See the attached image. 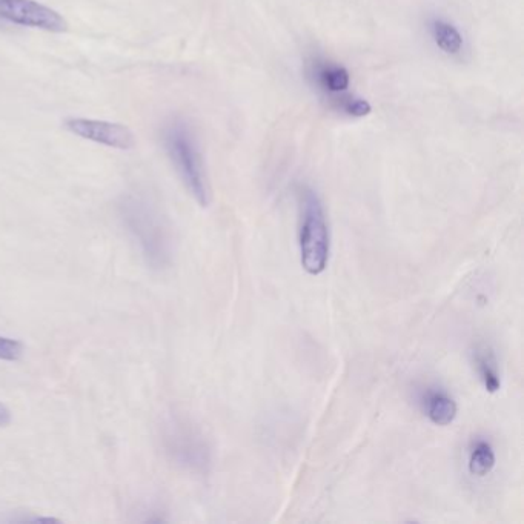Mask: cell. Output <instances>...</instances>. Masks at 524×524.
<instances>
[{"mask_svg": "<svg viewBox=\"0 0 524 524\" xmlns=\"http://www.w3.org/2000/svg\"><path fill=\"white\" fill-rule=\"evenodd\" d=\"M0 20L48 33H64L68 28L59 11L37 0H0Z\"/></svg>", "mask_w": 524, "mask_h": 524, "instance_id": "cell-4", "label": "cell"}, {"mask_svg": "<svg viewBox=\"0 0 524 524\" xmlns=\"http://www.w3.org/2000/svg\"><path fill=\"white\" fill-rule=\"evenodd\" d=\"M428 30L435 47L446 56H461L465 51V36L451 20L445 17H432L429 20Z\"/></svg>", "mask_w": 524, "mask_h": 524, "instance_id": "cell-9", "label": "cell"}, {"mask_svg": "<svg viewBox=\"0 0 524 524\" xmlns=\"http://www.w3.org/2000/svg\"><path fill=\"white\" fill-rule=\"evenodd\" d=\"M306 74L312 87L328 99L331 105L339 102L351 88V73L348 68L323 56H314L308 60Z\"/></svg>", "mask_w": 524, "mask_h": 524, "instance_id": "cell-6", "label": "cell"}, {"mask_svg": "<svg viewBox=\"0 0 524 524\" xmlns=\"http://www.w3.org/2000/svg\"><path fill=\"white\" fill-rule=\"evenodd\" d=\"M423 412L434 425L448 426L457 417V403L449 392L442 388H426L420 397Z\"/></svg>", "mask_w": 524, "mask_h": 524, "instance_id": "cell-8", "label": "cell"}, {"mask_svg": "<svg viewBox=\"0 0 524 524\" xmlns=\"http://www.w3.org/2000/svg\"><path fill=\"white\" fill-rule=\"evenodd\" d=\"M65 128L80 139L90 140L116 150H131L136 143L133 131L122 123L73 117L65 122Z\"/></svg>", "mask_w": 524, "mask_h": 524, "instance_id": "cell-5", "label": "cell"}, {"mask_svg": "<svg viewBox=\"0 0 524 524\" xmlns=\"http://www.w3.org/2000/svg\"><path fill=\"white\" fill-rule=\"evenodd\" d=\"M162 142L186 190L200 206L206 208L211 203V188L193 128L183 119L170 120L163 127Z\"/></svg>", "mask_w": 524, "mask_h": 524, "instance_id": "cell-1", "label": "cell"}, {"mask_svg": "<svg viewBox=\"0 0 524 524\" xmlns=\"http://www.w3.org/2000/svg\"><path fill=\"white\" fill-rule=\"evenodd\" d=\"M11 423V411L4 405L0 403V428L8 426Z\"/></svg>", "mask_w": 524, "mask_h": 524, "instance_id": "cell-14", "label": "cell"}, {"mask_svg": "<svg viewBox=\"0 0 524 524\" xmlns=\"http://www.w3.org/2000/svg\"><path fill=\"white\" fill-rule=\"evenodd\" d=\"M332 108L337 113L345 114V116L351 117V119H362V117L369 116L372 111L371 103L368 100L351 93L343 96L339 102H335Z\"/></svg>", "mask_w": 524, "mask_h": 524, "instance_id": "cell-12", "label": "cell"}, {"mask_svg": "<svg viewBox=\"0 0 524 524\" xmlns=\"http://www.w3.org/2000/svg\"><path fill=\"white\" fill-rule=\"evenodd\" d=\"M166 449L185 468L203 471L209 463V452L203 438L190 426L176 423L168 429Z\"/></svg>", "mask_w": 524, "mask_h": 524, "instance_id": "cell-7", "label": "cell"}, {"mask_svg": "<svg viewBox=\"0 0 524 524\" xmlns=\"http://www.w3.org/2000/svg\"><path fill=\"white\" fill-rule=\"evenodd\" d=\"M300 262L311 276H320L328 268L331 254V233L325 206L316 191L309 186H302L299 191Z\"/></svg>", "mask_w": 524, "mask_h": 524, "instance_id": "cell-3", "label": "cell"}, {"mask_svg": "<svg viewBox=\"0 0 524 524\" xmlns=\"http://www.w3.org/2000/svg\"><path fill=\"white\" fill-rule=\"evenodd\" d=\"M495 461L497 458H495L494 448L488 440L478 438L472 442L471 449H469L468 468L474 477L483 478L491 474L492 469L495 468Z\"/></svg>", "mask_w": 524, "mask_h": 524, "instance_id": "cell-11", "label": "cell"}, {"mask_svg": "<svg viewBox=\"0 0 524 524\" xmlns=\"http://www.w3.org/2000/svg\"><path fill=\"white\" fill-rule=\"evenodd\" d=\"M24 354V345L19 340L11 339L7 335H0V360L17 362Z\"/></svg>", "mask_w": 524, "mask_h": 524, "instance_id": "cell-13", "label": "cell"}, {"mask_svg": "<svg viewBox=\"0 0 524 524\" xmlns=\"http://www.w3.org/2000/svg\"><path fill=\"white\" fill-rule=\"evenodd\" d=\"M472 365L477 372L478 379L485 386L489 394L500 391L501 377L497 354L488 343H477L471 351Z\"/></svg>", "mask_w": 524, "mask_h": 524, "instance_id": "cell-10", "label": "cell"}, {"mask_svg": "<svg viewBox=\"0 0 524 524\" xmlns=\"http://www.w3.org/2000/svg\"><path fill=\"white\" fill-rule=\"evenodd\" d=\"M119 211L148 265L157 269L170 265V233L159 211L148 200L136 196L125 197Z\"/></svg>", "mask_w": 524, "mask_h": 524, "instance_id": "cell-2", "label": "cell"}]
</instances>
